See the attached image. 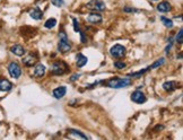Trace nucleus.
Instances as JSON below:
<instances>
[{"label":"nucleus","instance_id":"1","mask_svg":"<svg viewBox=\"0 0 183 140\" xmlns=\"http://www.w3.org/2000/svg\"><path fill=\"white\" fill-rule=\"evenodd\" d=\"M102 84L106 85L107 87L114 88V89H119V88H125L128 87L131 85V79L130 78H119V77H114L110 78L106 81H101Z\"/></svg>","mask_w":183,"mask_h":140},{"label":"nucleus","instance_id":"2","mask_svg":"<svg viewBox=\"0 0 183 140\" xmlns=\"http://www.w3.org/2000/svg\"><path fill=\"white\" fill-rule=\"evenodd\" d=\"M59 52L67 53L71 50V43L69 42V39L67 36L66 32H59V43H58Z\"/></svg>","mask_w":183,"mask_h":140},{"label":"nucleus","instance_id":"3","mask_svg":"<svg viewBox=\"0 0 183 140\" xmlns=\"http://www.w3.org/2000/svg\"><path fill=\"white\" fill-rule=\"evenodd\" d=\"M51 74L55 75V76H61V75H65L66 72H68L69 70V67L65 61H55V62L52 63L51 66Z\"/></svg>","mask_w":183,"mask_h":140},{"label":"nucleus","instance_id":"4","mask_svg":"<svg viewBox=\"0 0 183 140\" xmlns=\"http://www.w3.org/2000/svg\"><path fill=\"white\" fill-rule=\"evenodd\" d=\"M87 9H90V10L92 11H103L105 10V8H106V6H105V2L104 1H102V0H92V1H90L88 4L86 5Z\"/></svg>","mask_w":183,"mask_h":140},{"label":"nucleus","instance_id":"5","mask_svg":"<svg viewBox=\"0 0 183 140\" xmlns=\"http://www.w3.org/2000/svg\"><path fill=\"white\" fill-rule=\"evenodd\" d=\"M125 51L127 50H125V48L123 45H121V44H114L110 49V54L113 58L119 59V58H123L125 56Z\"/></svg>","mask_w":183,"mask_h":140},{"label":"nucleus","instance_id":"6","mask_svg":"<svg viewBox=\"0 0 183 140\" xmlns=\"http://www.w3.org/2000/svg\"><path fill=\"white\" fill-rule=\"evenodd\" d=\"M8 72L11 76V78L18 79L22 76V68L17 62H10L8 64Z\"/></svg>","mask_w":183,"mask_h":140},{"label":"nucleus","instance_id":"7","mask_svg":"<svg viewBox=\"0 0 183 140\" xmlns=\"http://www.w3.org/2000/svg\"><path fill=\"white\" fill-rule=\"evenodd\" d=\"M131 101L135 102L136 104H144L147 101V98H146L145 94L141 91L137 89V91H135L131 94Z\"/></svg>","mask_w":183,"mask_h":140},{"label":"nucleus","instance_id":"8","mask_svg":"<svg viewBox=\"0 0 183 140\" xmlns=\"http://www.w3.org/2000/svg\"><path fill=\"white\" fill-rule=\"evenodd\" d=\"M22 61H23L25 67H33L38 62V56L35 53H30L26 56H24Z\"/></svg>","mask_w":183,"mask_h":140},{"label":"nucleus","instance_id":"9","mask_svg":"<svg viewBox=\"0 0 183 140\" xmlns=\"http://www.w3.org/2000/svg\"><path fill=\"white\" fill-rule=\"evenodd\" d=\"M87 21L90 23V24H101L102 21H103V17H102V15L98 14L97 11H94L92 14H90L87 16Z\"/></svg>","mask_w":183,"mask_h":140},{"label":"nucleus","instance_id":"10","mask_svg":"<svg viewBox=\"0 0 183 140\" xmlns=\"http://www.w3.org/2000/svg\"><path fill=\"white\" fill-rule=\"evenodd\" d=\"M67 93V87L66 86H60V87H57L55 89H53L52 91V94L57 99H60V98H62Z\"/></svg>","mask_w":183,"mask_h":140},{"label":"nucleus","instance_id":"11","mask_svg":"<svg viewBox=\"0 0 183 140\" xmlns=\"http://www.w3.org/2000/svg\"><path fill=\"white\" fill-rule=\"evenodd\" d=\"M13 89V84L6 78L0 79V91H9Z\"/></svg>","mask_w":183,"mask_h":140},{"label":"nucleus","instance_id":"12","mask_svg":"<svg viewBox=\"0 0 183 140\" xmlns=\"http://www.w3.org/2000/svg\"><path fill=\"white\" fill-rule=\"evenodd\" d=\"M45 66L44 64H42V63H38L36 66H35V68H34V77H36V78H41V77H43L45 75Z\"/></svg>","mask_w":183,"mask_h":140},{"label":"nucleus","instance_id":"13","mask_svg":"<svg viewBox=\"0 0 183 140\" xmlns=\"http://www.w3.org/2000/svg\"><path fill=\"white\" fill-rule=\"evenodd\" d=\"M156 9L158 11H161V13H169V11L172 10V6H171V4H169V1H162V2H159L157 5Z\"/></svg>","mask_w":183,"mask_h":140},{"label":"nucleus","instance_id":"14","mask_svg":"<svg viewBox=\"0 0 183 140\" xmlns=\"http://www.w3.org/2000/svg\"><path fill=\"white\" fill-rule=\"evenodd\" d=\"M10 51L13 54H15V56H23L25 54L24 46L21 45V44H15V45H13L10 48Z\"/></svg>","mask_w":183,"mask_h":140},{"label":"nucleus","instance_id":"15","mask_svg":"<svg viewBox=\"0 0 183 140\" xmlns=\"http://www.w3.org/2000/svg\"><path fill=\"white\" fill-rule=\"evenodd\" d=\"M68 137H71V138H79V139H88V137H87L86 134H84L83 132H80V131L75 130V129L68 130Z\"/></svg>","mask_w":183,"mask_h":140},{"label":"nucleus","instance_id":"16","mask_svg":"<svg viewBox=\"0 0 183 140\" xmlns=\"http://www.w3.org/2000/svg\"><path fill=\"white\" fill-rule=\"evenodd\" d=\"M176 88H177V83L174 80L166 81V83L163 84V89L166 91H175Z\"/></svg>","mask_w":183,"mask_h":140},{"label":"nucleus","instance_id":"17","mask_svg":"<svg viewBox=\"0 0 183 140\" xmlns=\"http://www.w3.org/2000/svg\"><path fill=\"white\" fill-rule=\"evenodd\" d=\"M30 16H31V18L35 19V21H40V19L43 18V13L38 8H33L32 10H30Z\"/></svg>","mask_w":183,"mask_h":140},{"label":"nucleus","instance_id":"18","mask_svg":"<svg viewBox=\"0 0 183 140\" xmlns=\"http://www.w3.org/2000/svg\"><path fill=\"white\" fill-rule=\"evenodd\" d=\"M76 59H77V67H78V68H82V67H84L88 62V58L84 56L83 53H78Z\"/></svg>","mask_w":183,"mask_h":140},{"label":"nucleus","instance_id":"19","mask_svg":"<svg viewBox=\"0 0 183 140\" xmlns=\"http://www.w3.org/2000/svg\"><path fill=\"white\" fill-rule=\"evenodd\" d=\"M149 70H152V69H150V67H147V68H145V69L139 70V71H136V72H130L128 76H129V77H139L140 75H144L145 72L149 71Z\"/></svg>","mask_w":183,"mask_h":140},{"label":"nucleus","instance_id":"20","mask_svg":"<svg viewBox=\"0 0 183 140\" xmlns=\"http://www.w3.org/2000/svg\"><path fill=\"white\" fill-rule=\"evenodd\" d=\"M161 21H162V23L164 24V26L167 28H172L173 26H174L173 21L172 19H169V18H166V17H164V16H162V17H161Z\"/></svg>","mask_w":183,"mask_h":140},{"label":"nucleus","instance_id":"21","mask_svg":"<svg viewBox=\"0 0 183 140\" xmlns=\"http://www.w3.org/2000/svg\"><path fill=\"white\" fill-rule=\"evenodd\" d=\"M55 25H57V19H55V18H49L48 21L44 23V27L50 29V28L54 27Z\"/></svg>","mask_w":183,"mask_h":140},{"label":"nucleus","instance_id":"22","mask_svg":"<svg viewBox=\"0 0 183 140\" xmlns=\"http://www.w3.org/2000/svg\"><path fill=\"white\" fill-rule=\"evenodd\" d=\"M164 63H165V59H164V58H161V59L156 60L155 62L149 67H150V69H155V68H159V67H162Z\"/></svg>","mask_w":183,"mask_h":140},{"label":"nucleus","instance_id":"23","mask_svg":"<svg viewBox=\"0 0 183 140\" xmlns=\"http://www.w3.org/2000/svg\"><path fill=\"white\" fill-rule=\"evenodd\" d=\"M175 41L179 43V44H182V42H183V29H182V28H180L179 33L176 34Z\"/></svg>","mask_w":183,"mask_h":140},{"label":"nucleus","instance_id":"24","mask_svg":"<svg viewBox=\"0 0 183 140\" xmlns=\"http://www.w3.org/2000/svg\"><path fill=\"white\" fill-rule=\"evenodd\" d=\"M114 67L117 68V69H123L127 67V63H125L123 61H115L114 62Z\"/></svg>","mask_w":183,"mask_h":140},{"label":"nucleus","instance_id":"25","mask_svg":"<svg viewBox=\"0 0 183 140\" xmlns=\"http://www.w3.org/2000/svg\"><path fill=\"white\" fill-rule=\"evenodd\" d=\"M78 33L80 34V42H82V43H86L87 42V36L85 35V32L82 31V29H79V31H78Z\"/></svg>","mask_w":183,"mask_h":140},{"label":"nucleus","instance_id":"26","mask_svg":"<svg viewBox=\"0 0 183 140\" xmlns=\"http://www.w3.org/2000/svg\"><path fill=\"white\" fill-rule=\"evenodd\" d=\"M51 4L55 7H62L63 0H51Z\"/></svg>","mask_w":183,"mask_h":140},{"label":"nucleus","instance_id":"27","mask_svg":"<svg viewBox=\"0 0 183 140\" xmlns=\"http://www.w3.org/2000/svg\"><path fill=\"white\" fill-rule=\"evenodd\" d=\"M73 23H74V31H75V32H78V31L80 29L79 23H78V21H77L76 18H73Z\"/></svg>","mask_w":183,"mask_h":140},{"label":"nucleus","instance_id":"28","mask_svg":"<svg viewBox=\"0 0 183 140\" xmlns=\"http://www.w3.org/2000/svg\"><path fill=\"white\" fill-rule=\"evenodd\" d=\"M123 11H125V13H139V9H136V8H131V7H125L123 8Z\"/></svg>","mask_w":183,"mask_h":140},{"label":"nucleus","instance_id":"29","mask_svg":"<svg viewBox=\"0 0 183 140\" xmlns=\"http://www.w3.org/2000/svg\"><path fill=\"white\" fill-rule=\"evenodd\" d=\"M80 76H82V75H80V74H76V75H74L73 77L70 78V81H75V80H77V79H78V78H79Z\"/></svg>","mask_w":183,"mask_h":140},{"label":"nucleus","instance_id":"30","mask_svg":"<svg viewBox=\"0 0 183 140\" xmlns=\"http://www.w3.org/2000/svg\"><path fill=\"white\" fill-rule=\"evenodd\" d=\"M152 1H158V0H152Z\"/></svg>","mask_w":183,"mask_h":140}]
</instances>
